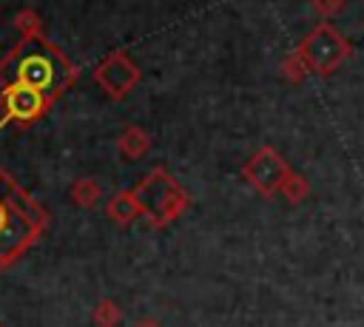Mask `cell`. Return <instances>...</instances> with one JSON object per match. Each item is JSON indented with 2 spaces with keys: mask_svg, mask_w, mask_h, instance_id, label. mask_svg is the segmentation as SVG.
Masks as SVG:
<instances>
[{
  "mask_svg": "<svg viewBox=\"0 0 364 327\" xmlns=\"http://www.w3.org/2000/svg\"><path fill=\"white\" fill-rule=\"evenodd\" d=\"M131 327H162L156 318H151V316H145V318H139V321H134Z\"/></svg>",
  "mask_w": 364,
  "mask_h": 327,
  "instance_id": "16",
  "label": "cell"
},
{
  "mask_svg": "<svg viewBox=\"0 0 364 327\" xmlns=\"http://www.w3.org/2000/svg\"><path fill=\"white\" fill-rule=\"evenodd\" d=\"M310 6L321 14V17H333L344 9V0H310Z\"/></svg>",
  "mask_w": 364,
  "mask_h": 327,
  "instance_id": "15",
  "label": "cell"
},
{
  "mask_svg": "<svg viewBox=\"0 0 364 327\" xmlns=\"http://www.w3.org/2000/svg\"><path fill=\"white\" fill-rule=\"evenodd\" d=\"M51 102L54 100H48L46 94L34 91V88H26V85H3L0 88V108H3L0 128L9 125V122H20V125L34 122V119H40L51 108Z\"/></svg>",
  "mask_w": 364,
  "mask_h": 327,
  "instance_id": "7",
  "label": "cell"
},
{
  "mask_svg": "<svg viewBox=\"0 0 364 327\" xmlns=\"http://www.w3.org/2000/svg\"><path fill=\"white\" fill-rule=\"evenodd\" d=\"M136 202H139V210H142V219H148V225L154 230L159 227H168L173 219H179L188 208H191V196L188 191L162 168H151L136 188H131Z\"/></svg>",
  "mask_w": 364,
  "mask_h": 327,
  "instance_id": "3",
  "label": "cell"
},
{
  "mask_svg": "<svg viewBox=\"0 0 364 327\" xmlns=\"http://www.w3.org/2000/svg\"><path fill=\"white\" fill-rule=\"evenodd\" d=\"M94 82L114 100H122L125 94H131L139 82V68L136 63L122 51V48H114L108 51L97 68H94Z\"/></svg>",
  "mask_w": 364,
  "mask_h": 327,
  "instance_id": "6",
  "label": "cell"
},
{
  "mask_svg": "<svg viewBox=\"0 0 364 327\" xmlns=\"http://www.w3.org/2000/svg\"><path fill=\"white\" fill-rule=\"evenodd\" d=\"M68 196H71L74 205H80V208H91V205H97V199L102 196V185H100L97 179H91V176H80V179H74Z\"/></svg>",
  "mask_w": 364,
  "mask_h": 327,
  "instance_id": "10",
  "label": "cell"
},
{
  "mask_svg": "<svg viewBox=\"0 0 364 327\" xmlns=\"http://www.w3.org/2000/svg\"><path fill=\"white\" fill-rule=\"evenodd\" d=\"M279 71H282V77H284V80H290V82H301V80L310 74V71H307V65H304V60L299 57V51H296V48L282 60Z\"/></svg>",
  "mask_w": 364,
  "mask_h": 327,
  "instance_id": "14",
  "label": "cell"
},
{
  "mask_svg": "<svg viewBox=\"0 0 364 327\" xmlns=\"http://www.w3.org/2000/svg\"><path fill=\"white\" fill-rule=\"evenodd\" d=\"M14 28L23 34V37H40L43 34V17L34 11V9H20L14 14Z\"/></svg>",
  "mask_w": 364,
  "mask_h": 327,
  "instance_id": "12",
  "label": "cell"
},
{
  "mask_svg": "<svg viewBox=\"0 0 364 327\" xmlns=\"http://www.w3.org/2000/svg\"><path fill=\"white\" fill-rule=\"evenodd\" d=\"M48 210L0 165V273L17 264L46 233Z\"/></svg>",
  "mask_w": 364,
  "mask_h": 327,
  "instance_id": "2",
  "label": "cell"
},
{
  "mask_svg": "<svg viewBox=\"0 0 364 327\" xmlns=\"http://www.w3.org/2000/svg\"><path fill=\"white\" fill-rule=\"evenodd\" d=\"M77 65L43 34L23 37L14 48L0 57V88L3 85H26L48 100H57L77 82Z\"/></svg>",
  "mask_w": 364,
  "mask_h": 327,
  "instance_id": "1",
  "label": "cell"
},
{
  "mask_svg": "<svg viewBox=\"0 0 364 327\" xmlns=\"http://www.w3.org/2000/svg\"><path fill=\"white\" fill-rule=\"evenodd\" d=\"M0 327H6V324H3V321H0Z\"/></svg>",
  "mask_w": 364,
  "mask_h": 327,
  "instance_id": "17",
  "label": "cell"
},
{
  "mask_svg": "<svg viewBox=\"0 0 364 327\" xmlns=\"http://www.w3.org/2000/svg\"><path fill=\"white\" fill-rule=\"evenodd\" d=\"M117 148L125 159H139L151 151V134L139 125H125L117 136Z\"/></svg>",
  "mask_w": 364,
  "mask_h": 327,
  "instance_id": "9",
  "label": "cell"
},
{
  "mask_svg": "<svg viewBox=\"0 0 364 327\" xmlns=\"http://www.w3.org/2000/svg\"><path fill=\"white\" fill-rule=\"evenodd\" d=\"M299 57L304 60L307 71L313 74H333L347 57H350V43L347 37L330 26V23H318L316 28H310V34L296 45Z\"/></svg>",
  "mask_w": 364,
  "mask_h": 327,
  "instance_id": "4",
  "label": "cell"
},
{
  "mask_svg": "<svg viewBox=\"0 0 364 327\" xmlns=\"http://www.w3.org/2000/svg\"><path fill=\"white\" fill-rule=\"evenodd\" d=\"M91 321L97 327H119L122 324V310L114 299H100L91 310Z\"/></svg>",
  "mask_w": 364,
  "mask_h": 327,
  "instance_id": "11",
  "label": "cell"
},
{
  "mask_svg": "<svg viewBox=\"0 0 364 327\" xmlns=\"http://www.w3.org/2000/svg\"><path fill=\"white\" fill-rule=\"evenodd\" d=\"M290 173V165L282 159V154L273 145H262L242 168V176L250 188H256L264 199H273V193L282 191L284 179Z\"/></svg>",
  "mask_w": 364,
  "mask_h": 327,
  "instance_id": "5",
  "label": "cell"
},
{
  "mask_svg": "<svg viewBox=\"0 0 364 327\" xmlns=\"http://www.w3.org/2000/svg\"><path fill=\"white\" fill-rule=\"evenodd\" d=\"M279 193H284V199H287L290 205H299V202H301V199H304V196L310 193V182H307V179H304L301 173H296V171H290Z\"/></svg>",
  "mask_w": 364,
  "mask_h": 327,
  "instance_id": "13",
  "label": "cell"
},
{
  "mask_svg": "<svg viewBox=\"0 0 364 327\" xmlns=\"http://www.w3.org/2000/svg\"><path fill=\"white\" fill-rule=\"evenodd\" d=\"M105 216L119 227H128L131 222H136L142 216V210H139V202H136L134 191H117L105 205Z\"/></svg>",
  "mask_w": 364,
  "mask_h": 327,
  "instance_id": "8",
  "label": "cell"
}]
</instances>
